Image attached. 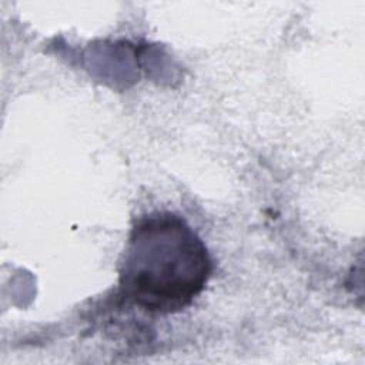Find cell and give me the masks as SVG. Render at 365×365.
<instances>
[{
	"instance_id": "obj_1",
	"label": "cell",
	"mask_w": 365,
	"mask_h": 365,
	"mask_svg": "<svg viewBox=\"0 0 365 365\" xmlns=\"http://www.w3.org/2000/svg\"><path fill=\"white\" fill-rule=\"evenodd\" d=\"M211 255L188 222L153 212L131 228L118 267V289L133 305L154 314L180 312L204 291Z\"/></svg>"
}]
</instances>
